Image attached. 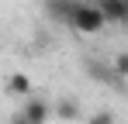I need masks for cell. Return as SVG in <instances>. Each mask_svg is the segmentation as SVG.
<instances>
[{"mask_svg": "<svg viewBox=\"0 0 128 124\" xmlns=\"http://www.w3.org/2000/svg\"><path fill=\"white\" fill-rule=\"evenodd\" d=\"M104 14H100V7H97V0H76V7H73V14H69V28L73 31H80V35H97V31H104Z\"/></svg>", "mask_w": 128, "mask_h": 124, "instance_id": "cell-1", "label": "cell"}, {"mask_svg": "<svg viewBox=\"0 0 128 124\" xmlns=\"http://www.w3.org/2000/svg\"><path fill=\"white\" fill-rule=\"evenodd\" d=\"M18 114H21L28 124H48V117H52V107H48L42 97H28V100L21 103V110H18Z\"/></svg>", "mask_w": 128, "mask_h": 124, "instance_id": "cell-2", "label": "cell"}, {"mask_svg": "<svg viewBox=\"0 0 128 124\" xmlns=\"http://www.w3.org/2000/svg\"><path fill=\"white\" fill-rule=\"evenodd\" d=\"M83 69L90 79L97 83H107V86H125V83L114 76V69H111V62H100V59H83Z\"/></svg>", "mask_w": 128, "mask_h": 124, "instance_id": "cell-3", "label": "cell"}, {"mask_svg": "<svg viewBox=\"0 0 128 124\" xmlns=\"http://www.w3.org/2000/svg\"><path fill=\"white\" fill-rule=\"evenodd\" d=\"M52 117H56V121H62V124L80 121V103L73 100V97H59V100L52 103Z\"/></svg>", "mask_w": 128, "mask_h": 124, "instance_id": "cell-4", "label": "cell"}, {"mask_svg": "<svg viewBox=\"0 0 128 124\" xmlns=\"http://www.w3.org/2000/svg\"><path fill=\"white\" fill-rule=\"evenodd\" d=\"M97 7H100L107 24H125L128 17V0H97Z\"/></svg>", "mask_w": 128, "mask_h": 124, "instance_id": "cell-5", "label": "cell"}, {"mask_svg": "<svg viewBox=\"0 0 128 124\" xmlns=\"http://www.w3.org/2000/svg\"><path fill=\"white\" fill-rule=\"evenodd\" d=\"M73 7H76V0H45V14L52 21H66V24H69Z\"/></svg>", "mask_w": 128, "mask_h": 124, "instance_id": "cell-6", "label": "cell"}, {"mask_svg": "<svg viewBox=\"0 0 128 124\" xmlns=\"http://www.w3.org/2000/svg\"><path fill=\"white\" fill-rule=\"evenodd\" d=\"M7 93H10V97H24V100H28V97H31V79H28L24 72H14V76L7 79Z\"/></svg>", "mask_w": 128, "mask_h": 124, "instance_id": "cell-7", "label": "cell"}, {"mask_svg": "<svg viewBox=\"0 0 128 124\" xmlns=\"http://www.w3.org/2000/svg\"><path fill=\"white\" fill-rule=\"evenodd\" d=\"M111 69H114V76L121 83H128V52H118V55L111 59Z\"/></svg>", "mask_w": 128, "mask_h": 124, "instance_id": "cell-8", "label": "cell"}, {"mask_svg": "<svg viewBox=\"0 0 128 124\" xmlns=\"http://www.w3.org/2000/svg\"><path fill=\"white\" fill-rule=\"evenodd\" d=\"M83 124H114V114H111V110H97V114H90Z\"/></svg>", "mask_w": 128, "mask_h": 124, "instance_id": "cell-9", "label": "cell"}, {"mask_svg": "<svg viewBox=\"0 0 128 124\" xmlns=\"http://www.w3.org/2000/svg\"><path fill=\"white\" fill-rule=\"evenodd\" d=\"M7 124H28V121H24L21 114H14V117H10V121H7Z\"/></svg>", "mask_w": 128, "mask_h": 124, "instance_id": "cell-10", "label": "cell"}, {"mask_svg": "<svg viewBox=\"0 0 128 124\" xmlns=\"http://www.w3.org/2000/svg\"><path fill=\"white\" fill-rule=\"evenodd\" d=\"M125 24H128V17H125Z\"/></svg>", "mask_w": 128, "mask_h": 124, "instance_id": "cell-11", "label": "cell"}]
</instances>
